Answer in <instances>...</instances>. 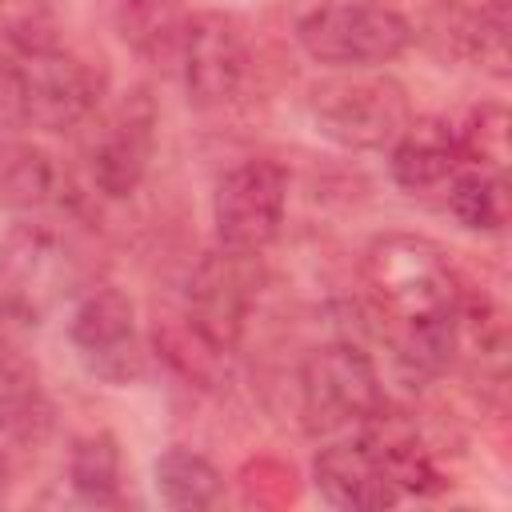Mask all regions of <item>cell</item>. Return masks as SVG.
Segmentation results:
<instances>
[{"label": "cell", "mask_w": 512, "mask_h": 512, "mask_svg": "<svg viewBox=\"0 0 512 512\" xmlns=\"http://www.w3.org/2000/svg\"><path fill=\"white\" fill-rule=\"evenodd\" d=\"M100 80L92 68L56 44H20L0 56V128L28 124L64 132L96 112Z\"/></svg>", "instance_id": "1"}, {"label": "cell", "mask_w": 512, "mask_h": 512, "mask_svg": "<svg viewBox=\"0 0 512 512\" xmlns=\"http://www.w3.org/2000/svg\"><path fill=\"white\" fill-rule=\"evenodd\" d=\"M364 280L376 308L396 324H428L460 308V280L428 236L384 232L364 252Z\"/></svg>", "instance_id": "2"}, {"label": "cell", "mask_w": 512, "mask_h": 512, "mask_svg": "<svg viewBox=\"0 0 512 512\" xmlns=\"http://www.w3.org/2000/svg\"><path fill=\"white\" fill-rule=\"evenodd\" d=\"M312 128L352 152L392 148V140L408 128L412 104L400 80L376 76L368 68H344L340 76L316 80L308 88Z\"/></svg>", "instance_id": "3"}, {"label": "cell", "mask_w": 512, "mask_h": 512, "mask_svg": "<svg viewBox=\"0 0 512 512\" xmlns=\"http://www.w3.org/2000/svg\"><path fill=\"white\" fill-rule=\"evenodd\" d=\"M296 44L336 72L392 64L412 44V24L376 0H328L300 16Z\"/></svg>", "instance_id": "4"}, {"label": "cell", "mask_w": 512, "mask_h": 512, "mask_svg": "<svg viewBox=\"0 0 512 512\" xmlns=\"http://www.w3.org/2000/svg\"><path fill=\"white\" fill-rule=\"evenodd\" d=\"M296 388H300L304 428L316 436L356 428L384 400L380 372H376L372 356L348 340H332V344L312 348L300 364Z\"/></svg>", "instance_id": "5"}, {"label": "cell", "mask_w": 512, "mask_h": 512, "mask_svg": "<svg viewBox=\"0 0 512 512\" xmlns=\"http://www.w3.org/2000/svg\"><path fill=\"white\" fill-rule=\"evenodd\" d=\"M260 256L256 252H236V248H216L200 256V264L188 276V296H184V316L224 352H232L244 340L248 316L260 296Z\"/></svg>", "instance_id": "6"}, {"label": "cell", "mask_w": 512, "mask_h": 512, "mask_svg": "<svg viewBox=\"0 0 512 512\" xmlns=\"http://www.w3.org/2000/svg\"><path fill=\"white\" fill-rule=\"evenodd\" d=\"M288 208V176L276 160H244L228 168L212 196L216 240L236 252H264L284 224Z\"/></svg>", "instance_id": "7"}, {"label": "cell", "mask_w": 512, "mask_h": 512, "mask_svg": "<svg viewBox=\"0 0 512 512\" xmlns=\"http://www.w3.org/2000/svg\"><path fill=\"white\" fill-rule=\"evenodd\" d=\"M68 340L84 368L108 384H128L144 372V348L136 332L132 300L120 288H92L68 320Z\"/></svg>", "instance_id": "8"}, {"label": "cell", "mask_w": 512, "mask_h": 512, "mask_svg": "<svg viewBox=\"0 0 512 512\" xmlns=\"http://www.w3.org/2000/svg\"><path fill=\"white\" fill-rule=\"evenodd\" d=\"M176 52L184 72V92L196 108H220L240 92L248 72V44L232 16L224 12L188 16Z\"/></svg>", "instance_id": "9"}, {"label": "cell", "mask_w": 512, "mask_h": 512, "mask_svg": "<svg viewBox=\"0 0 512 512\" xmlns=\"http://www.w3.org/2000/svg\"><path fill=\"white\" fill-rule=\"evenodd\" d=\"M156 152V104L144 88L128 92L96 128L88 148L92 180L104 196L124 200L148 176V160Z\"/></svg>", "instance_id": "10"}, {"label": "cell", "mask_w": 512, "mask_h": 512, "mask_svg": "<svg viewBox=\"0 0 512 512\" xmlns=\"http://www.w3.org/2000/svg\"><path fill=\"white\" fill-rule=\"evenodd\" d=\"M64 272V248L44 224H16L0 240V296L8 308L40 312Z\"/></svg>", "instance_id": "11"}, {"label": "cell", "mask_w": 512, "mask_h": 512, "mask_svg": "<svg viewBox=\"0 0 512 512\" xmlns=\"http://www.w3.org/2000/svg\"><path fill=\"white\" fill-rule=\"evenodd\" d=\"M312 480L320 496L344 512H376V508H392L404 500L392 476L384 472V464L360 440H336L320 448L312 464Z\"/></svg>", "instance_id": "12"}, {"label": "cell", "mask_w": 512, "mask_h": 512, "mask_svg": "<svg viewBox=\"0 0 512 512\" xmlns=\"http://www.w3.org/2000/svg\"><path fill=\"white\" fill-rule=\"evenodd\" d=\"M356 440L384 464V472L392 476L400 496H424V492H432L440 484V472H436L428 448L420 444L416 420L408 412L392 408L388 400H380L356 424Z\"/></svg>", "instance_id": "13"}, {"label": "cell", "mask_w": 512, "mask_h": 512, "mask_svg": "<svg viewBox=\"0 0 512 512\" xmlns=\"http://www.w3.org/2000/svg\"><path fill=\"white\" fill-rule=\"evenodd\" d=\"M460 168H464V148L448 120L412 116L408 128L392 140V180L412 196L448 188Z\"/></svg>", "instance_id": "14"}, {"label": "cell", "mask_w": 512, "mask_h": 512, "mask_svg": "<svg viewBox=\"0 0 512 512\" xmlns=\"http://www.w3.org/2000/svg\"><path fill=\"white\" fill-rule=\"evenodd\" d=\"M48 396L36 364L0 336V432L12 440H36L48 428Z\"/></svg>", "instance_id": "15"}, {"label": "cell", "mask_w": 512, "mask_h": 512, "mask_svg": "<svg viewBox=\"0 0 512 512\" xmlns=\"http://www.w3.org/2000/svg\"><path fill=\"white\" fill-rule=\"evenodd\" d=\"M120 40L140 56H168L184 32V0H108Z\"/></svg>", "instance_id": "16"}, {"label": "cell", "mask_w": 512, "mask_h": 512, "mask_svg": "<svg viewBox=\"0 0 512 512\" xmlns=\"http://www.w3.org/2000/svg\"><path fill=\"white\" fill-rule=\"evenodd\" d=\"M448 212L468 228V232H500L512 212V192L508 176L496 168H460L448 184Z\"/></svg>", "instance_id": "17"}, {"label": "cell", "mask_w": 512, "mask_h": 512, "mask_svg": "<svg viewBox=\"0 0 512 512\" xmlns=\"http://www.w3.org/2000/svg\"><path fill=\"white\" fill-rule=\"evenodd\" d=\"M60 200V168L48 152L12 144L0 148V204L12 212H40Z\"/></svg>", "instance_id": "18"}, {"label": "cell", "mask_w": 512, "mask_h": 512, "mask_svg": "<svg viewBox=\"0 0 512 512\" xmlns=\"http://www.w3.org/2000/svg\"><path fill=\"white\" fill-rule=\"evenodd\" d=\"M156 496L168 504V508H212L220 500V472L200 456V452H188V448H168L156 468Z\"/></svg>", "instance_id": "19"}, {"label": "cell", "mask_w": 512, "mask_h": 512, "mask_svg": "<svg viewBox=\"0 0 512 512\" xmlns=\"http://www.w3.org/2000/svg\"><path fill=\"white\" fill-rule=\"evenodd\" d=\"M68 480L80 500L88 504H116L120 500V448L108 432L76 440L68 456Z\"/></svg>", "instance_id": "20"}, {"label": "cell", "mask_w": 512, "mask_h": 512, "mask_svg": "<svg viewBox=\"0 0 512 512\" xmlns=\"http://www.w3.org/2000/svg\"><path fill=\"white\" fill-rule=\"evenodd\" d=\"M156 344L168 356V364L176 372H184L188 380H196V384H212L220 376V368H224V356H228L184 312L168 316V320H156Z\"/></svg>", "instance_id": "21"}, {"label": "cell", "mask_w": 512, "mask_h": 512, "mask_svg": "<svg viewBox=\"0 0 512 512\" xmlns=\"http://www.w3.org/2000/svg\"><path fill=\"white\" fill-rule=\"evenodd\" d=\"M508 32H512V16L504 0H488L480 8L468 12V20L460 24V44L468 52V60L476 68H484L488 76L504 80L508 76Z\"/></svg>", "instance_id": "22"}, {"label": "cell", "mask_w": 512, "mask_h": 512, "mask_svg": "<svg viewBox=\"0 0 512 512\" xmlns=\"http://www.w3.org/2000/svg\"><path fill=\"white\" fill-rule=\"evenodd\" d=\"M508 124L512 120H508V108L500 100H488V104L472 108L464 128L456 132L460 148H464V160L504 172L508 168Z\"/></svg>", "instance_id": "23"}, {"label": "cell", "mask_w": 512, "mask_h": 512, "mask_svg": "<svg viewBox=\"0 0 512 512\" xmlns=\"http://www.w3.org/2000/svg\"><path fill=\"white\" fill-rule=\"evenodd\" d=\"M4 484H8V468H4V460H0V496H4Z\"/></svg>", "instance_id": "24"}]
</instances>
